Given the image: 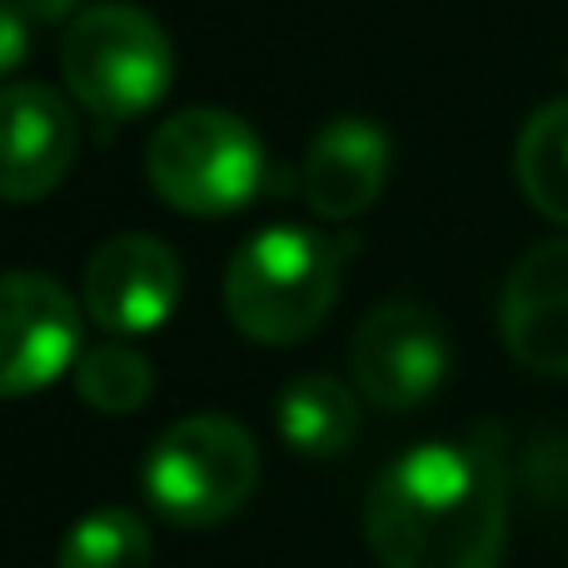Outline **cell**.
I'll return each instance as SVG.
<instances>
[{"label": "cell", "instance_id": "obj_1", "mask_svg": "<svg viewBox=\"0 0 568 568\" xmlns=\"http://www.w3.org/2000/svg\"><path fill=\"white\" fill-rule=\"evenodd\" d=\"M379 568H499L509 544V464L499 429L404 449L364 504Z\"/></svg>", "mask_w": 568, "mask_h": 568}, {"label": "cell", "instance_id": "obj_2", "mask_svg": "<svg viewBox=\"0 0 568 568\" xmlns=\"http://www.w3.org/2000/svg\"><path fill=\"white\" fill-rule=\"evenodd\" d=\"M344 250L304 225H270L235 250L225 270V314L255 344H300L339 294Z\"/></svg>", "mask_w": 568, "mask_h": 568}, {"label": "cell", "instance_id": "obj_3", "mask_svg": "<svg viewBox=\"0 0 568 568\" xmlns=\"http://www.w3.org/2000/svg\"><path fill=\"white\" fill-rule=\"evenodd\" d=\"M60 70L90 115L135 120L165 100L175 80V50L155 16L125 0H105L70 20L60 40Z\"/></svg>", "mask_w": 568, "mask_h": 568}, {"label": "cell", "instance_id": "obj_4", "mask_svg": "<svg viewBox=\"0 0 568 568\" xmlns=\"http://www.w3.org/2000/svg\"><path fill=\"white\" fill-rule=\"evenodd\" d=\"M260 449L245 424L225 414H190L170 424L140 464V489L160 519L180 529H215L255 494Z\"/></svg>", "mask_w": 568, "mask_h": 568}, {"label": "cell", "instance_id": "obj_5", "mask_svg": "<svg viewBox=\"0 0 568 568\" xmlns=\"http://www.w3.org/2000/svg\"><path fill=\"white\" fill-rule=\"evenodd\" d=\"M145 175L180 215L220 220L245 210L265 185V145L240 115L195 105L170 115L150 135Z\"/></svg>", "mask_w": 568, "mask_h": 568}, {"label": "cell", "instance_id": "obj_6", "mask_svg": "<svg viewBox=\"0 0 568 568\" xmlns=\"http://www.w3.org/2000/svg\"><path fill=\"white\" fill-rule=\"evenodd\" d=\"M349 369L369 404L409 414L449 374V339H444L439 320L419 304H374L349 339Z\"/></svg>", "mask_w": 568, "mask_h": 568}, {"label": "cell", "instance_id": "obj_7", "mask_svg": "<svg viewBox=\"0 0 568 568\" xmlns=\"http://www.w3.org/2000/svg\"><path fill=\"white\" fill-rule=\"evenodd\" d=\"M80 359V310L36 270L0 275V399L40 394Z\"/></svg>", "mask_w": 568, "mask_h": 568}, {"label": "cell", "instance_id": "obj_8", "mask_svg": "<svg viewBox=\"0 0 568 568\" xmlns=\"http://www.w3.org/2000/svg\"><path fill=\"white\" fill-rule=\"evenodd\" d=\"M85 310L105 334H150L175 314L185 270L155 235H115L85 265Z\"/></svg>", "mask_w": 568, "mask_h": 568}, {"label": "cell", "instance_id": "obj_9", "mask_svg": "<svg viewBox=\"0 0 568 568\" xmlns=\"http://www.w3.org/2000/svg\"><path fill=\"white\" fill-rule=\"evenodd\" d=\"M75 115L65 95L36 80L0 85V200H45L75 165Z\"/></svg>", "mask_w": 568, "mask_h": 568}, {"label": "cell", "instance_id": "obj_10", "mask_svg": "<svg viewBox=\"0 0 568 568\" xmlns=\"http://www.w3.org/2000/svg\"><path fill=\"white\" fill-rule=\"evenodd\" d=\"M499 334L534 374L568 379V235L529 250L499 294Z\"/></svg>", "mask_w": 568, "mask_h": 568}, {"label": "cell", "instance_id": "obj_11", "mask_svg": "<svg viewBox=\"0 0 568 568\" xmlns=\"http://www.w3.org/2000/svg\"><path fill=\"white\" fill-rule=\"evenodd\" d=\"M389 165H394L389 135L364 115H339L310 140L304 200L324 220H354L379 200Z\"/></svg>", "mask_w": 568, "mask_h": 568}, {"label": "cell", "instance_id": "obj_12", "mask_svg": "<svg viewBox=\"0 0 568 568\" xmlns=\"http://www.w3.org/2000/svg\"><path fill=\"white\" fill-rule=\"evenodd\" d=\"M280 439L304 459H334L359 434V399L334 374H300L275 399Z\"/></svg>", "mask_w": 568, "mask_h": 568}, {"label": "cell", "instance_id": "obj_13", "mask_svg": "<svg viewBox=\"0 0 568 568\" xmlns=\"http://www.w3.org/2000/svg\"><path fill=\"white\" fill-rule=\"evenodd\" d=\"M519 190L544 220L568 230V100L539 105L519 130L514 145Z\"/></svg>", "mask_w": 568, "mask_h": 568}, {"label": "cell", "instance_id": "obj_14", "mask_svg": "<svg viewBox=\"0 0 568 568\" xmlns=\"http://www.w3.org/2000/svg\"><path fill=\"white\" fill-rule=\"evenodd\" d=\"M155 564V544L135 509H95L60 539L55 568H150Z\"/></svg>", "mask_w": 568, "mask_h": 568}, {"label": "cell", "instance_id": "obj_15", "mask_svg": "<svg viewBox=\"0 0 568 568\" xmlns=\"http://www.w3.org/2000/svg\"><path fill=\"white\" fill-rule=\"evenodd\" d=\"M75 394L100 414H135L155 394V364L135 344L105 339L75 359Z\"/></svg>", "mask_w": 568, "mask_h": 568}, {"label": "cell", "instance_id": "obj_16", "mask_svg": "<svg viewBox=\"0 0 568 568\" xmlns=\"http://www.w3.org/2000/svg\"><path fill=\"white\" fill-rule=\"evenodd\" d=\"M26 50H30L26 10H20L16 0H0V75H10V70L26 60Z\"/></svg>", "mask_w": 568, "mask_h": 568}, {"label": "cell", "instance_id": "obj_17", "mask_svg": "<svg viewBox=\"0 0 568 568\" xmlns=\"http://www.w3.org/2000/svg\"><path fill=\"white\" fill-rule=\"evenodd\" d=\"M20 10H26V20H60L75 0H16Z\"/></svg>", "mask_w": 568, "mask_h": 568}]
</instances>
